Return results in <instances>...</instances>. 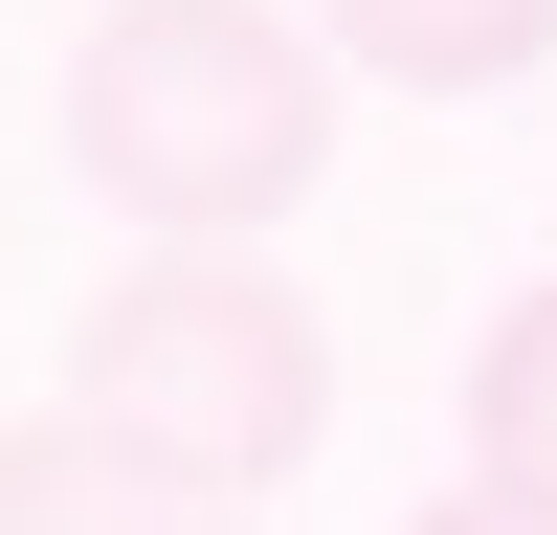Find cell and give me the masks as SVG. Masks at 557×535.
Segmentation results:
<instances>
[{
    "label": "cell",
    "mask_w": 557,
    "mask_h": 535,
    "mask_svg": "<svg viewBox=\"0 0 557 535\" xmlns=\"http://www.w3.org/2000/svg\"><path fill=\"white\" fill-rule=\"evenodd\" d=\"M67 178H112L157 246H268L335 178V45L268 23V0H89Z\"/></svg>",
    "instance_id": "1"
},
{
    "label": "cell",
    "mask_w": 557,
    "mask_h": 535,
    "mask_svg": "<svg viewBox=\"0 0 557 535\" xmlns=\"http://www.w3.org/2000/svg\"><path fill=\"white\" fill-rule=\"evenodd\" d=\"M67 401L178 446V469H223V490H290L312 424H335V335H312V290L268 246H134L67 335Z\"/></svg>",
    "instance_id": "2"
},
{
    "label": "cell",
    "mask_w": 557,
    "mask_h": 535,
    "mask_svg": "<svg viewBox=\"0 0 557 535\" xmlns=\"http://www.w3.org/2000/svg\"><path fill=\"white\" fill-rule=\"evenodd\" d=\"M0 535H268L223 469H178V446H134V424H45L23 401V446H0Z\"/></svg>",
    "instance_id": "3"
},
{
    "label": "cell",
    "mask_w": 557,
    "mask_h": 535,
    "mask_svg": "<svg viewBox=\"0 0 557 535\" xmlns=\"http://www.w3.org/2000/svg\"><path fill=\"white\" fill-rule=\"evenodd\" d=\"M312 45L446 112V89H513V67H557V0H312Z\"/></svg>",
    "instance_id": "4"
},
{
    "label": "cell",
    "mask_w": 557,
    "mask_h": 535,
    "mask_svg": "<svg viewBox=\"0 0 557 535\" xmlns=\"http://www.w3.org/2000/svg\"><path fill=\"white\" fill-rule=\"evenodd\" d=\"M469 490H535L557 513V268L469 335Z\"/></svg>",
    "instance_id": "5"
},
{
    "label": "cell",
    "mask_w": 557,
    "mask_h": 535,
    "mask_svg": "<svg viewBox=\"0 0 557 535\" xmlns=\"http://www.w3.org/2000/svg\"><path fill=\"white\" fill-rule=\"evenodd\" d=\"M401 535H557L535 490H446V513H401Z\"/></svg>",
    "instance_id": "6"
}]
</instances>
